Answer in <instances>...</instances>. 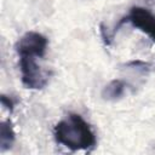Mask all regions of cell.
Here are the masks:
<instances>
[{"label": "cell", "mask_w": 155, "mask_h": 155, "mask_svg": "<svg viewBox=\"0 0 155 155\" xmlns=\"http://www.w3.org/2000/svg\"><path fill=\"white\" fill-rule=\"evenodd\" d=\"M53 134L57 143L71 150H84L96 144V137L90 125L79 114L74 113L54 126Z\"/></svg>", "instance_id": "cell-1"}, {"label": "cell", "mask_w": 155, "mask_h": 155, "mask_svg": "<svg viewBox=\"0 0 155 155\" xmlns=\"http://www.w3.org/2000/svg\"><path fill=\"white\" fill-rule=\"evenodd\" d=\"M19 69L22 82L31 90H40L46 86L48 75L35 62V57H19Z\"/></svg>", "instance_id": "cell-2"}, {"label": "cell", "mask_w": 155, "mask_h": 155, "mask_svg": "<svg viewBox=\"0 0 155 155\" xmlns=\"http://www.w3.org/2000/svg\"><path fill=\"white\" fill-rule=\"evenodd\" d=\"M47 48V39L38 31L25 33L16 44L19 57H42Z\"/></svg>", "instance_id": "cell-3"}, {"label": "cell", "mask_w": 155, "mask_h": 155, "mask_svg": "<svg viewBox=\"0 0 155 155\" xmlns=\"http://www.w3.org/2000/svg\"><path fill=\"white\" fill-rule=\"evenodd\" d=\"M126 22H131L133 27L145 33L155 42V16L147 8L134 6L130 10Z\"/></svg>", "instance_id": "cell-4"}, {"label": "cell", "mask_w": 155, "mask_h": 155, "mask_svg": "<svg viewBox=\"0 0 155 155\" xmlns=\"http://www.w3.org/2000/svg\"><path fill=\"white\" fill-rule=\"evenodd\" d=\"M125 90H126V84L120 79H115L111 80L103 88L102 96L108 101H116L125 93Z\"/></svg>", "instance_id": "cell-5"}, {"label": "cell", "mask_w": 155, "mask_h": 155, "mask_svg": "<svg viewBox=\"0 0 155 155\" xmlns=\"http://www.w3.org/2000/svg\"><path fill=\"white\" fill-rule=\"evenodd\" d=\"M13 142H15V132L11 122L2 121L0 124V149L6 150L11 148Z\"/></svg>", "instance_id": "cell-6"}, {"label": "cell", "mask_w": 155, "mask_h": 155, "mask_svg": "<svg viewBox=\"0 0 155 155\" xmlns=\"http://www.w3.org/2000/svg\"><path fill=\"white\" fill-rule=\"evenodd\" d=\"M127 65L132 67V68L142 69V70H149V67H150L149 63H145V62H142V61H132V62L127 63Z\"/></svg>", "instance_id": "cell-7"}, {"label": "cell", "mask_w": 155, "mask_h": 155, "mask_svg": "<svg viewBox=\"0 0 155 155\" xmlns=\"http://www.w3.org/2000/svg\"><path fill=\"white\" fill-rule=\"evenodd\" d=\"M0 101H1V104H2L5 108H7L10 111L13 110V105H15V103H13V101H12L10 97L2 94V96L0 97Z\"/></svg>", "instance_id": "cell-8"}, {"label": "cell", "mask_w": 155, "mask_h": 155, "mask_svg": "<svg viewBox=\"0 0 155 155\" xmlns=\"http://www.w3.org/2000/svg\"><path fill=\"white\" fill-rule=\"evenodd\" d=\"M101 34H102V38H103L105 45H110V42H111V38L109 36V34H108V31H107L104 24H101Z\"/></svg>", "instance_id": "cell-9"}]
</instances>
